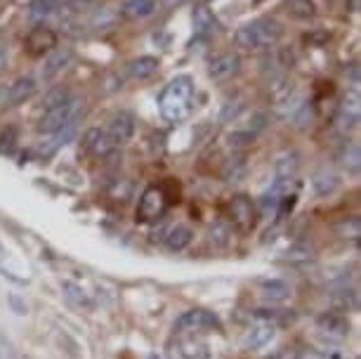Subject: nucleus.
<instances>
[{"label": "nucleus", "instance_id": "1", "mask_svg": "<svg viewBox=\"0 0 361 359\" xmlns=\"http://www.w3.org/2000/svg\"><path fill=\"white\" fill-rule=\"evenodd\" d=\"M194 104V80L192 76H175L163 87L159 97V111L168 123H182Z\"/></svg>", "mask_w": 361, "mask_h": 359}, {"label": "nucleus", "instance_id": "2", "mask_svg": "<svg viewBox=\"0 0 361 359\" xmlns=\"http://www.w3.org/2000/svg\"><path fill=\"white\" fill-rule=\"evenodd\" d=\"M283 36V26L276 22L274 17H260L253 22L243 24L236 31V47H241L243 52H260L271 50Z\"/></svg>", "mask_w": 361, "mask_h": 359}, {"label": "nucleus", "instance_id": "3", "mask_svg": "<svg viewBox=\"0 0 361 359\" xmlns=\"http://www.w3.org/2000/svg\"><path fill=\"white\" fill-rule=\"evenodd\" d=\"M177 334H206V331H222L220 317L210 310H187L175 322Z\"/></svg>", "mask_w": 361, "mask_h": 359}, {"label": "nucleus", "instance_id": "4", "mask_svg": "<svg viewBox=\"0 0 361 359\" xmlns=\"http://www.w3.org/2000/svg\"><path fill=\"white\" fill-rule=\"evenodd\" d=\"M78 116H80V99L71 97L66 104L54 107V109H50V111H43V118H40V123H38V130L45 133V135H54Z\"/></svg>", "mask_w": 361, "mask_h": 359}, {"label": "nucleus", "instance_id": "5", "mask_svg": "<svg viewBox=\"0 0 361 359\" xmlns=\"http://www.w3.org/2000/svg\"><path fill=\"white\" fill-rule=\"evenodd\" d=\"M359 118H361V99H359L357 87H352L343 97V102H340L333 128H336L340 135H350L354 128L359 126Z\"/></svg>", "mask_w": 361, "mask_h": 359}, {"label": "nucleus", "instance_id": "6", "mask_svg": "<svg viewBox=\"0 0 361 359\" xmlns=\"http://www.w3.org/2000/svg\"><path fill=\"white\" fill-rule=\"evenodd\" d=\"M168 211V196L161 187H147L140 196L137 222H156Z\"/></svg>", "mask_w": 361, "mask_h": 359}, {"label": "nucleus", "instance_id": "7", "mask_svg": "<svg viewBox=\"0 0 361 359\" xmlns=\"http://www.w3.org/2000/svg\"><path fill=\"white\" fill-rule=\"evenodd\" d=\"M57 47V33L47 26H33L24 38V52L33 59H40Z\"/></svg>", "mask_w": 361, "mask_h": 359}, {"label": "nucleus", "instance_id": "8", "mask_svg": "<svg viewBox=\"0 0 361 359\" xmlns=\"http://www.w3.org/2000/svg\"><path fill=\"white\" fill-rule=\"evenodd\" d=\"M227 211H229L231 222H234L241 232H250V229L257 225V208L248 196H243V194L231 196L227 203Z\"/></svg>", "mask_w": 361, "mask_h": 359}, {"label": "nucleus", "instance_id": "9", "mask_svg": "<svg viewBox=\"0 0 361 359\" xmlns=\"http://www.w3.org/2000/svg\"><path fill=\"white\" fill-rule=\"evenodd\" d=\"M238 71H241V55L238 52H222V55H215L208 62V76L215 83H224V80L234 78Z\"/></svg>", "mask_w": 361, "mask_h": 359}, {"label": "nucleus", "instance_id": "10", "mask_svg": "<svg viewBox=\"0 0 361 359\" xmlns=\"http://www.w3.org/2000/svg\"><path fill=\"white\" fill-rule=\"evenodd\" d=\"M83 149L94 159H109L118 147L114 145V140L109 138L106 130H102V128H90L83 138Z\"/></svg>", "mask_w": 361, "mask_h": 359}, {"label": "nucleus", "instance_id": "11", "mask_svg": "<svg viewBox=\"0 0 361 359\" xmlns=\"http://www.w3.org/2000/svg\"><path fill=\"white\" fill-rule=\"evenodd\" d=\"M109 138L114 140L116 147H123L135 138V116L130 111H116L111 123L106 128Z\"/></svg>", "mask_w": 361, "mask_h": 359}, {"label": "nucleus", "instance_id": "12", "mask_svg": "<svg viewBox=\"0 0 361 359\" xmlns=\"http://www.w3.org/2000/svg\"><path fill=\"white\" fill-rule=\"evenodd\" d=\"M71 62H73V52L69 47H54L50 55H45V64H43V69H40V78H43L45 83H50V80L57 78Z\"/></svg>", "mask_w": 361, "mask_h": 359}, {"label": "nucleus", "instance_id": "13", "mask_svg": "<svg viewBox=\"0 0 361 359\" xmlns=\"http://www.w3.org/2000/svg\"><path fill=\"white\" fill-rule=\"evenodd\" d=\"M192 24H194V33L199 38H213L217 31H220V22H217L215 12L208 8V5H196V10L192 12Z\"/></svg>", "mask_w": 361, "mask_h": 359}, {"label": "nucleus", "instance_id": "14", "mask_svg": "<svg viewBox=\"0 0 361 359\" xmlns=\"http://www.w3.org/2000/svg\"><path fill=\"white\" fill-rule=\"evenodd\" d=\"M276 336V327L274 324H269V322H260V324H255L253 329L248 331L246 336H243V350H260L264 348L271 338Z\"/></svg>", "mask_w": 361, "mask_h": 359}, {"label": "nucleus", "instance_id": "15", "mask_svg": "<svg viewBox=\"0 0 361 359\" xmlns=\"http://www.w3.org/2000/svg\"><path fill=\"white\" fill-rule=\"evenodd\" d=\"M36 78L33 76H22V78H17L15 83H12L8 87V107H19V104H24L26 99H31L33 95H36Z\"/></svg>", "mask_w": 361, "mask_h": 359}, {"label": "nucleus", "instance_id": "16", "mask_svg": "<svg viewBox=\"0 0 361 359\" xmlns=\"http://www.w3.org/2000/svg\"><path fill=\"white\" fill-rule=\"evenodd\" d=\"M118 22H121V12L109 8V5H102V8H97L92 12L90 29L97 31V33H111V31H116Z\"/></svg>", "mask_w": 361, "mask_h": 359}, {"label": "nucleus", "instance_id": "17", "mask_svg": "<svg viewBox=\"0 0 361 359\" xmlns=\"http://www.w3.org/2000/svg\"><path fill=\"white\" fill-rule=\"evenodd\" d=\"M317 327H319V331H324V334H329L333 338H345L350 334V322H347V317L340 312H324L317 320Z\"/></svg>", "mask_w": 361, "mask_h": 359}, {"label": "nucleus", "instance_id": "18", "mask_svg": "<svg viewBox=\"0 0 361 359\" xmlns=\"http://www.w3.org/2000/svg\"><path fill=\"white\" fill-rule=\"evenodd\" d=\"M312 187H314V192L326 199V196H333L340 189V175L336 171H331V168H322V171L314 173V178H312Z\"/></svg>", "mask_w": 361, "mask_h": 359}, {"label": "nucleus", "instance_id": "19", "mask_svg": "<svg viewBox=\"0 0 361 359\" xmlns=\"http://www.w3.org/2000/svg\"><path fill=\"white\" fill-rule=\"evenodd\" d=\"M156 8H159V0H121V15L135 22L152 17Z\"/></svg>", "mask_w": 361, "mask_h": 359}, {"label": "nucleus", "instance_id": "20", "mask_svg": "<svg viewBox=\"0 0 361 359\" xmlns=\"http://www.w3.org/2000/svg\"><path fill=\"white\" fill-rule=\"evenodd\" d=\"M338 164L343 166L347 175H359L361 168V152L357 142H345L343 149L338 152Z\"/></svg>", "mask_w": 361, "mask_h": 359}, {"label": "nucleus", "instance_id": "21", "mask_svg": "<svg viewBox=\"0 0 361 359\" xmlns=\"http://www.w3.org/2000/svg\"><path fill=\"white\" fill-rule=\"evenodd\" d=\"M159 66L161 62L156 57H137L128 64V73H130L135 80H152L156 73H159Z\"/></svg>", "mask_w": 361, "mask_h": 359}, {"label": "nucleus", "instance_id": "22", "mask_svg": "<svg viewBox=\"0 0 361 359\" xmlns=\"http://www.w3.org/2000/svg\"><path fill=\"white\" fill-rule=\"evenodd\" d=\"M257 288L271 303H281L290 296V284L283 279H260L257 281Z\"/></svg>", "mask_w": 361, "mask_h": 359}, {"label": "nucleus", "instance_id": "23", "mask_svg": "<svg viewBox=\"0 0 361 359\" xmlns=\"http://www.w3.org/2000/svg\"><path fill=\"white\" fill-rule=\"evenodd\" d=\"M185 338L180 341V357L182 359H206L208 357V348L206 343L196 341V334H182Z\"/></svg>", "mask_w": 361, "mask_h": 359}, {"label": "nucleus", "instance_id": "24", "mask_svg": "<svg viewBox=\"0 0 361 359\" xmlns=\"http://www.w3.org/2000/svg\"><path fill=\"white\" fill-rule=\"evenodd\" d=\"M192 239H194V232L187 225H175L166 234V246L170 250H175V253H180V250H185L189 243H192Z\"/></svg>", "mask_w": 361, "mask_h": 359}, {"label": "nucleus", "instance_id": "25", "mask_svg": "<svg viewBox=\"0 0 361 359\" xmlns=\"http://www.w3.org/2000/svg\"><path fill=\"white\" fill-rule=\"evenodd\" d=\"M286 10H288L290 17L300 19V22H310L317 15L314 0H286Z\"/></svg>", "mask_w": 361, "mask_h": 359}, {"label": "nucleus", "instance_id": "26", "mask_svg": "<svg viewBox=\"0 0 361 359\" xmlns=\"http://www.w3.org/2000/svg\"><path fill=\"white\" fill-rule=\"evenodd\" d=\"M269 92H271V99H274L276 104H281V102H286L295 92V87H293V80L286 76V73H279V76L271 78Z\"/></svg>", "mask_w": 361, "mask_h": 359}, {"label": "nucleus", "instance_id": "27", "mask_svg": "<svg viewBox=\"0 0 361 359\" xmlns=\"http://www.w3.org/2000/svg\"><path fill=\"white\" fill-rule=\"evenodd\" d=\"M336 232H338L340 239H345V241H359V236H361V220L357 218V215L340 220L338 225H336Z\"/></svg>", "mask_w": 361, "mask_h": 359}, {"label": "nucleus", "instance_id": "28", "mask_svg": "<svg viewBox=\"0 0 361 359\" xmlns=\"http://www.w3.org/2000/svg\"><path fill=\"white\" fill-rule=\"evenodd\" d=\"M59 10V0H31L29 17L31 19H47Z\"/></svg>", "mask_w": 361, "mask_h": 359}, {"label": "nucleus", "instance_id": "29", "mask_svg": "<svg viewBox=\"0 0 361 359\" xmlns=\"http://www.w3.org/2000/svg\"><path fill=\"white\" fill-rule=\"evenodd\" d=\"M71 99V92L66 90L64 85H59V87H52V90H47L45 92V97H43V111H50V109H54V107H62V104H66V102Z\"/></svg>", "mask_w": 361, "mask_h": 359}, {"label": "nucleus", "instance_id": "30", "mask_svg": "<svg viewBox=\"0 0 361 359\" xmlns=\"http://www.w3.org/2000/svg\"><path fill=\"white\" fill-rule=\"evenodd\" d=\"M92 8V0H59V10L64 17H78Z\"/></svg>", "mask_w": 361, "mask_h": 359}, {"label": "nucleus", "instance_id": "31", "mask_svg": "<svg viewBox=\"0 0 361 359\" xmlns=\"http://www.w3.org/2000/svg\"><path fill=\"white\" fill-rule=\"evenodd\" d=\"M62 288H64V296L69 298V300L73 305H78V308H90V298L85 296V291L78 286V284H73V281H64L62 284Z\"/></svg>", "mask_w": 361, "mask_h": 359}, {"label": "nucleus", "instance_id": "32", "mask_svg": "<svg viewBox=\"0 0 361 359\" xmlns=\"http://www.w3.org/2000/svg\"><path fill=\"white\" fill-rule=\"evenodd\" d=\"M241 111H243V102L241 99H229L227 104L222 107L220 121H222V123H231V121L238 118V114H241Z\"/></svg>", "mask_w": 361, "mask_h": 359}, {"label": "nucleus", "instance_id": "33", "mask_svg": "<svg viewBox=\"0 0 361 359\" xmlns=\"http://www.w3.org/2000/svg\"><path fill=\"white\" fill-rule=\"evenodd\" d=\"M210 239H213L220 248H224L231 241V229L224 225V222H217V225H213V229H210Z\"/></svg>", "mask_w": 361, "mask_h": 359}, {"label": "nucleus", "instance_id": "34", "mask_svg": "<svg viewBox=\"0 0 361 359\" xmlns=\"http://www.w3.org/2000/svg\"><path fill=\"white\" fill-rule=\"evenodd\" d=\"M255 138H257L255 133H250L248 128H243V130H234V133L229 135V145L234 147V149H238V147H248L250 142H255Z\"/></svg>", "mask_w": 361, "mask_h": 359}, {"label": "nucleus", "instance_id": "35", "mask_svg": "<svg viewBox=\"0 0 361 359\" xmlns=\"http://www.w3.org/2000/svg\"><path fill=\"white\" fill-rule=\"evenodd\" d=\"M0 359H19L15 343H12L3 331H0Z\"/></svg>", "mask_w": 361, "mask_h": 359}, {"label": "nucleus", "instance_id": "36", "mask_svg": "<svg viewBox=\"0 0 361 359\" xmlns=\"http://www.w3.org/2000/svg\"><path fill=\"white\" fill-rule=\"evenodd\" d=\"M243 173H246V164H243L241 159L231 161V164L227 166V173H224V178H227L229 182H238L243 178Z\"/></svg>", "mask_w": 361, "mask_h": 359}, {"label": "nucleus", "instance_id": "37", "mask_svg": "<svg viewBox=\"0 0 361 359\" xmlns=\"http://www.w3.org/2000/svg\"><path fill=\"white\" fill-rule=\"evenodd\" d=\"M187 0H161V5L166 10H175V8H182V5H185Z\"/></svg>", "mask_w": 361, "mask_h": 359}, {"label": "nucleus", "instance_id": "38", "mask_svg": "<svg viewBox=\"0 0 361 359\" xmlns=\"http://www.w3.org/2000/svg\"><path fill=\"white\" fill-rule=\"evenodd\" d=\"M347 10H350L352 15H357L361 10V0H347Z\"/></svg>", "mask_w": 361, "mask_h": 359}, {"label": "nucleus", "instance_id": "39", "mask_svg": "<svg viewBox=\"0 0 361 359\" xmlns=\"http://www.w3.org/2000/svg\"><path fill=\"white\" fill-rule=\"evenodd\" d=\"M10 303H12V305H15V308H17V315H26V308H22V303H19L15 296H10Z\"/></svg>", "mask_w": 361, "mask_h": 359}, {"label": "nucleus", "instance_id": "40", "mask_svg": "<svg viewBox=\"0 0 361 359\" xmlns=\"http://www.w3.org/2000/svg\"><path fill=\"white\" fill-rule=\"evenodd\" d=\"M3 107H8V90L0 87V109H3Z\"/></svg>", "mask_w": 361, "mask_h": 359}, {"label": "nucleus", "instance_id": "41", "mask_svg": "<svg viewBox=\"0 0 361 359\" xmlns=\"http://www.w3.org/2000/svg\"><path fill=\"white\" fill-rule=\"evenodd\" d=\"M8 66V57H5V52H3V47H0V71Z\"/></svg>", "mask_w": 361, "mask_h": 359}]
</instances>
